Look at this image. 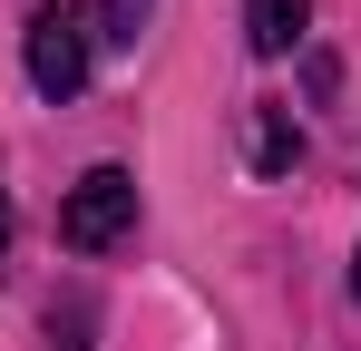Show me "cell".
<instances>
[{
    "mask_svg": "<svg viewBox=\"0 0 361 351\" xmlns=\"http://www.w3.org/2000/svg\"><path fill=\"white\" fill-rule=\"evenodd\" d=\"M127 225H137V176H127V166H88L78 185H68V205H59V244L108 254Z\"/></svg>",
    "mask_w": 361,
    "mask_h": 351,
    "instance_id": "6da1fadb",
    "label": "cell"
},
{
    "mask_svg": "<svg viewBox=\"0 0 361 351\" xmlns=\"http://www.w3.org/2000/svg\"><path fill=\"white\" fill-rule=\"evenodd\" d=\"M20 58H30V88H39V98H78V88H88V20H78L68 0L30 10Z\"/></svg>",
    "mask_w": 361,
    "mask_h": 351,
    "instance_id": "7a4b0ae2",
    "label": "cell"
},
{
    "mask_svg": "<svg viewBox=\"0 0 361 351\" xmlns=\"http://www.w3.org/2000/svg\"><path fill=\"white\" fill-rule=\"evenodd\" d=\"M302 20H312V0H244V39H254V49L264 58H283L302 39Z\"/></svg>",
    "mask_w": 361,
    "mask_h": 351,
    "instance_id": "3957f363",
    "label": "cell"
},
{
    "mask_svg": "<svg viewBox=\"0 0 361 351\" xmlns=\"http://www.w3.org/2000/svg\"><path fill=\"white\" fill-rule=\"evenodd\" d=\"M293 156H302V127H293L283 108H264V117H254V166H264V176H283Z\"/></svg>",
    "mask_w": 361,
    "mask_h": 351,
    "instance_id": "277c9868",
    "label": "cell"
},
{
    "mask_svg": "<svg viewBox=\"0 0 361 351\" xmlns=\"http://www.w3.org/2000/svg\"><path fill=\"white\" fill-rule=\"evenodd\" d=\"M147 10H157V0H98V39H118V49H137Z\"/></svg>",
    "mask_w": 361,
    "mask_h": 351,
    "instance_id": "5b68a950",
    "label": "cell"
},
{
    "mask_svg": "<svg viewBox=\"0 0 361 351\" xmlns=\"http://www.w3.org/2000/svg\"><path fill=\"white\" fill-rule=\"evenodd\" d=\"M0 254H10V195H0Z\"/></svg>",
    "mask_w": 361,
    "mask_h": 351,
    "instance_id": "8992f818",
    "label": "cell"
},
{
    "mask_svg": "<svg viewBox=\"0 0 361 351\" xmlns=\"http://www.w3.org/2000/svg\"><path fill=\"white\" fill-rule=\"evenodd\" d=\"M352 283H361V264H352Z\"/></svg>",
    "mask_w": 361,
    "mask_h": 351,
    "instance_id": "52a82bcc",
    "label": "cell"
},
{
    "mask_svg": "<svg viewBox=\"0 0 361 351\" xmlns=\"http://www.w3.org/2000/svg\"><path fill=\"white\" fill-rule=\"evenodd\" d=\"M59 351H78V342H59Z\"/></svg>",
    "mask_w": 361,
    "mask_h": 351,
    "instance_id": "ba28073f",
    "label": "cell"
}]
</instances>
